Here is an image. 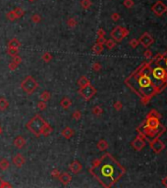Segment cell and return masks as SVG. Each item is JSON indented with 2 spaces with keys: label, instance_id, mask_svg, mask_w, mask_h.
<instances>
[{
  "label": "cell",
  "instance_id": "6da1fadb",
  "mask_svg": "<svg viewBox=\"0 0 167 188\" xmlns=\"http://www.w3.org/2000/svg\"><path fill=\"white\" fill-rule=\"evenodd\" d=\"M90 173L103 187L113 186L125 175L126 170L109 153L92 161Z\"/></svg>",
  "mask_w": 167,
  "mask_h": 188
},
{
  "label": "cell",
  "instance_id": "7a4b0ae2",
  "mask_svg": "<svg viewBox=\"0 0 167 188\" xmlns=\"http://www.w3.org/2000/svg\"><path fill=\"white\" fill-rule=\"evenodd\" d=\"M151 64L153 61L149 59V62H145L130 77L125 80V83L133 91L141 97L144 105L149 103L152 96L158 92L152 82L151 77Z\"/></svg>",
  "mask_w": 167,
  "mask_h": 188
},
{
  "label": "cell",
  "instance_id": "3957f363",
  "mask_svg": "<svg viewBox=\"0 0 167 188\" xmlns=\"http://www.w3.org/2000/svg\"><path fill=\"white\" fill-rule=\"evenodd\" d=\"M137 130H141V132L146 135V141H151V140L154 139V138H159V137L162 135V134L165 132L166 128L163 125H160L159 127L157 128H151L146 127V120L141 123V125L137 128Z\"/></svg>",
  "mask_w": 167,
  "mask_h": 188
},
{
  "label": "cell",
  "instance_id": "277c9868",
  "mask_svg": "<svg viewBox=\"0 0 167 188\" xmlns=\"http://www.w3.org/2000/svg\"><path fill=\"white\" fill-rule=\"evenodd\" d=\"M45 120L39 116V115H36L35 117L32 118L29 122L27 123L26 127L31 132H32L36 137H39L41 135V130L45 125Z\"/></svg>",
  "mask_w": 167,
  "mask_h": 188
},
{
  "label": "cell",
  "instance_id": "5b68a950",
  "mask_svg": "<svg viewBox=\"0 0 167 188\" xmlns=\"http://www.w3.org/2000/svg\"><path fill=\"white\" fill-rule=\"evenodd\" d=\"M38 87V82L36 80V78L32 75H28L22 80L21 88L27 95H31L35 92Z\"/></svg>",
  "mask_w": 167,
  "mask_h": 188
},
{
  "label": "cell",
  "instance_id": "8992f818",
  "mask_svg": "<svg viewBox=\"0 0 167 188\" xmlns=\"http://www.w3.org/2000/svg\"><path fill=\"white\" fill-rule=\"evenodd\" d=\"M129 35V30H127L126 27H123L121 26H117L115 27L114 29L112 30L111 33H110V36L113 40H115L116 42H120L122 41L126 36Z\"/></svg>",
  "mask_w": 167,
  "mask_h": 188
},
{
  "label": "cell",
  "instance_id": "52a82bcc",
  "mask_svg": "<svg viewBox=\"0 0 167 188\" xmlns=\"http://www.w3.org/2000/svg\"><path fill=\"white\" fill-rule=\"evenodd\" d=\"M78 92L85 100L87 101V100H90L93 96H95V93H97V89H95V86L90 83V84L84 86V87L79 88Z\"/></svg>",
  "mask_w": 167,
  "mask_h": 188
},
{
  "label": "cell",
  "instance_id": "ba28073f",
  "mask_svg": "<svg viewBox=\"0 0 167 188\" xmlns=\"http://www.w3.org/2000/svg\"><path fill=\"white\" fill-rule=\"evenodd\" d=\"M149 142V146H151V150L156 154H159L160 152H162L164 150V148H165V144H164L159 138H154Z\"/></svg>",
  "mask_w": 167,
  "mask_h": 188
},
{
  "label": "cell",
  "instance_id": "9c48e42d",
  "mask_svg": "<svg viewBox=\"0 0 167 188\" xmlns=\"http://www.w3.org/2000/svg\"><path fill=\"white\" fill-rule=\"evenodd\" d=\"M151 10L157 17H161L164 13H166L167 6L162 1H157L156 3L151 7Z\"/></svg>",
  "mask_w": 167,
  "mask_h": 188
},
{
  "label": "cell",
  "instance_id": "30bf717a",
  "mask_svg": "<svg viewBox=\"0 0 167 188\" xmlns=\"http://www.w3.org/2000/svg\"><path fill=\"white\" fill-rule=\"evenodd\" d=\"M139 41H140V44H141L145 48H149V47L154 42V39L152 38V36L149 35V32H145L141 35Z\"/></svg>",
  "mask_w": 167,
  "mask_h": 188
},
{
  "label": "cell",
  "instance_id": "8fae6325",
  "mask_svg": "<svg viewBox=\"0 0 167 188\" xmlns=\"http://www.w3.org/2000/svg\"><path fill=\"white\" fill-rule=\"evenodd\" d=\"M131 145H132V147L134 148L136 151H141L146 146V140L141 139L139 136H137L134 140H133V142L131 143Z\"/></svg>",
  "mask_w": 167,
  "mask_h": 188
},
{
  "label": "cell",
  "instance_id": "7c38bea8",
  "mask_svg": "<svg viewBox=\"0 0 167 188\" xmlns=\"http://www.w3.org/2000/svg\"><path fill=\"white\" fill-rule=\"evenodd\" d=\"M25 163H26V159L20 153L17 154V155H15L12 158V164L17 168H22L23 165H25Z\"/></svg>",
  "mask_w": 167,
  "mask_h": 188
},
{
  "label": "cell",
  "instance_id": "4fadbf2b",
  "mask_svg": "<svg viewBox=\"0 0 167 188\" xmlns=\"http://www.w3.org/2000/svg\"><path fill=\"white\" fill-rule=\"evenodd\" d=\"M146 127H151V128H157L161 125L159 119H157V118H153V117L146 118Z\"/></svg>",
  "mask_w": 167,
  "mask_h": 188
},
{
  "label": "cell",
  "instance_id": "5bb4252c",
  "mask_svg": "<svg viewBox=\"0 0 167 188\" xmlns=\"http://www.w3.org/2000/svg\"><path fill=\"white\" fill-rule=\"evenodd\" d=\"M82 170H83V165H82L81 163L78 162L77 160H75L73 163H71L69 165V170L72 173H76V175H77Z\"/></svg>",
  "mask_w": 167,
  "mask_h": 188
},
{
  "label": "cell",
  "instance_id": "9a60e30c",
  "mask_svg": "<svg viewBox=\"0 0 167 188\" xmlns=\"http://www.w3.org/2000/svg\"><path fill=\"white\" fill-rule=\"evenodd\" d=\"M58 179L64 186H66V185H68L72 181V176L68 173H60V175L58 176Z\"/></svg>",
  "mask_w": 167,
  "mask_h": 188
},
{
  "label": "cell",
  "instance_id": "2e32d148",
  "mask_svg": "<svg viewBox=\"0 0 167 188\" xmlns=\"http://www.w3.org/2000/svg\"><path fill=\"white\" fill-rule=\"evenodd\" d=\"M74 134H75L74 130H72V128L69 127H64L63 130H61V135L63 136L65 139H71L74 136Z\"/></svg>",
  "mask_w": 167,
  "mask_h": 188
},
{
  "label": "cell",
  "instance_id": "e0dca14e",
  "mask_svg": "<svg viewBox=\"0 0 167 188\" xmlns=\"http://www.w3.org/2000/svg\"><path fill=\"white\" fill-rule=\"evenodd\" d=\"M13 143H14V146H15L16 148H18V149H22V148H24L25 145H26V139H25L23 136L19 135L14 139Z\"/></svg>",
  "mask_w": 167,
  "mask_h": 188
},
{
  "label": "cell",
  "instance_id": "ac0fdd59",
  "mask_svg": "<svg viewBox=\"0 0 167 188\" xmlns=\"http://www.w3.org/2000/svg\"><path fill=\"white\" fill-rule=\"evenodd\" d=\"M52 131H53V128L51 125H50L48 123H45V125H43V127H42L41 130V135L48 136L52 133Z\"/></svg>",
  "mask_w": 167,
  "mask_h": 188
},
{
  "label": "cell",
  "instance_id": "d6986e66",
  "mask_svg": "<svg viewBox=\"0 0 167 188\" xmlns=\"http://www.w3.org/2000/svg\"><path fill=\"white\" fill-rule=\"evenodd\" d=\"M21 46H22L21 41L16 37H14V38L11 39V40H9V42H8V44H7V47H12V48H18V49Z\"/></svg>",
  "mask_w": 167,
  "mask_h": 188
},
{
  "label": "cell",
  "instance_id": "ffe728a7",
  "mask_svg": "<svg viewBox=\"0 0 167 188\" xmlns=\"http://www.w3.org/2000/svg\"><path fill=\"white\" fill-rule=\"evenodd\" d=\"M71 105H72V100L68 97H63L60 101V106L63 109H69Z\"/></svg>",
  "mask_w": 167,
  "mask_h": 188
},
{
  "label": "cell",
  "instance_id": "44dd1931",
  "mask_svg": "<svg viewBox=\"0 0 167 188\" xmlns=\"http://www.w3.org/2000/svg\"><path fill=\"white\" fill-rule=\"evenodd\" d=\"M90 80L87 78L86 75H82V77L79 78L78 80V85H79V87H84V86H86L87 84H90Z\"/></svg>",
  "mask_w": 167,
  "mask_h": 188
},
{
  "label": "cell",
  "instance_id": "7402d4cb",
  "mask_svg": "<svg viewBox=\"0 0 167 188\" xmlns=\"http://www.w3.org/2000/svg\"><path fill=\"white\" fill-rule=\"evenodd\" d=\"M108 146H109L108 145V142H107L106 140H104V139L99 140V141L97 142V149L99 150V151H105V150H107Z\"/></svg>",
  "mask_w": 167,
  "mask_h": 188
},
{
  "label": "cell",
  "instance_id": "603a6c76",
  "mask_svg": "<svg viewBox=\"0 0 167 188\" xmlns=\"http://www.w3.org/2000/svg\"><path fill=\"white\" fill-rule=\"evenodd\" d=\"M9 107V102L5 97H0V111H5Z\"/></svg>",
  "mask_w": 167,
  "mask_h": 188
},
{
  "label": "cell",
  "instance_id": "cb8c5ba5",
  "mask_svg": "<svg viewBox=\"0 0 167 188\" xmlns=\"http://www.w3.org/2000/svg\"><path fill=\"white\" fill-rule=\"evenodd\" d=\"M67 26L70 27V29H74V27H77V25H78V21L76 20V18H74V17H71V18H69L67 20Z\"/></svg>",
  "mask_w": 167,
  "mask_h": 188
},
{
  "label": "cell",
  "instance_id": "d4e9b609",
  "mask_svg": "<svg viewBox=\"0 0 167 188\" xmlns=\"http://www.w3.org/2000/svg\"><path fill=\"white\" fill-rule=\"evenodd\" d=\"M10 167V162L7 159H1L0 160V170H6Z\"/></svg>",
  "mask_w": 167,
  "mask_h": 188
},
{
  "label": "cell",
  "instance_id": "484cf974",
  "mask_svg": "<svg viewBox=\"0 0 167 188\" xmlns=\"http://www.w3.org/2000/svg\"><path fill=\"white\" fill-rule=\"evenodd\" d=\"M41 101H44V102H47V101L50 100V98H51V93H50L49 91L47 90H44L42 93L41 94V96H39Z\"/></svg>",
  "mask_w": 167,
  "mask_h": 188
},
{
  "label": "cell",
  "instance_id": "4316f807",
  "mask_svg": "<svg viewBox=\"0 0 167 188\" xmlns=\"http://www.w3.org/2000/svg\"><path fill=\"white\" fill-rule=\"evenodd\" d=\"M92 51L93 53H95V54H100V53L103 51V45L95 42V45L92 46Z\"/></svg>",
  "mask_w": 167,
  "mask_h": 188
},
{
  "label": "cell",
  "instance_id": "83f0119b",
  "mask_svg": "<svg viewBox=\"0 0 167 188\" xmlns=\"http://www.w3.org/2000/svg\"><path fill=\"white\" fill-rule=\"evenodd\" d=\"M6 53L10 57H14V56L18 55L19 54V49L18 48H12V47H7L6 49Z\"/></svg>",
  "mask_w": 167,
  "mask_h": 188
},
{
  "label": "cell",
  "instance_id": "f1b7e54d",
  "mask_svg": "<svg viewBox=\"0 0 167 188\" xmlns=\"http://www.w3.org/2000/svg\"><path fill=\"white\" fill-rule=\"evenodd\" d=\"M52 58H53V56L51 53H49V52H44L41 56L42 61L45 62V63H49V62L52 60Z\"/></svg>",
  "mask_w": 167,
  "mask_h": 188
},
{
  "label": "cell",
  "instance_id": "f546056e",
  "mask_svg": "<svg viewBox=\"0 0 167 188\" xmlns=\"http://www.w3.org/2000/svg\"><path fill=\"white\" fill-rule=\"evenodd\" d=\"M13 11H14V13H15L17 19L22 18V17L25 15V11H24V9H23V8H21V7H16Z\"/></svg>",
  "mask_w": 167,
  "mask_h": 188
},
{
  "label": "cell",
  "instance_id": "4dcf8cb0",
  "mask_svg": "<svg viewBox=\"0 0 167 188\" xmlns=\"http://www.w3.org/2000/svg\"><path fill=\"white\" fill-rule=\"evenodd\" d=\"M104 45L106 46L107 49L111 50V49H113L116 46V41L113 40V39H106V41H105V43H104Z\"/></svg>",
  "mask_w": 167,
  "mask_h": 188
},
{
  "label": "cell",
  "instance_id": "1f68e13d",
  "mask_svg": "<svg viewBox=\"0 0 167 188\" xmlns=\"http://www.w3.org/2000/svg\"><path fill=\"white\" fill-rule=\"evenodd\" d=\"M102 113H103V110L100 106H95V107L92 108V114L95 115V116L99 117L102 115Z\"/></svg>",
  "mask_w": 167,
  "mask_h": 188
},
{
  "label": "cell",
  "instance_id": "d6a6232c",
  "mask_svg": "<svg viewBox=\"0 0 167 188\" xmlns=\"http://www.w3.org/2000/svg\"><path fill=\"white\" fill-rule=\"evenodd\" d=\"M92 5V0H82L81 1V6L83 7V9H85V10L90 9Z\"/></svg>",
  "mask_w": 167,
  "mask_h": 188
},
{
  "label": "cell",
  "instance_id": "836d02e7",
  "mask_svg": "<svg viewBox=\"0 0 167 188\" xmlns=\"http://www.w3.org/2000/svg\"><path fill=\"white\" fill-rule=\"evenodd\" d=\"M151 117H153V118H157V119H160L161 118V115L158 113L156 110H151L149 113L148 114L146 118H151Z\"/></svg>",
  "mask_w": 167,
  "mask_h": 188
},
{
  "label": "cell",
  "instance_id": "e575fe53",
  "mask_svg": "<svg viewBox=\"0 0 167 188\" xmlns=\"http://www.w3.org/2000/svg\"><path fill=\"white\" fill-rule=\"evenodd\" d=\"M6 18L9 20V21L13 22V21H15V20L17 19V17L15 15V13H14V11L11 10V11H9V12L6 13Z\"/></svg>",
  "mask_w": 167,
  "mask_h": 188
},
{
  "label": "cell",
  "instance_id": "d590c367",
  "mask_svg": "<svg viewBox=\"0 0 167 188\" xmlns=\"http://www.w3.org/2000/svg\"><path fill=\"white\" fill-rule=\"evenodd\" d=\"M36 107H38V109L39 111H44L45 109L47 108V104L46 102H44V101H39V102L38 103V105H36Z\"/></svg>",
  "mask_w": 167,
  "mask_h": 188
},
{
  "label": "cell",
  "instance_id": "8d00e7d4",
  "mask_svg": "<svg viewBox=\"0 0 167 188\" xmlns=\"http://www.w3.org/2000/svg\"><path fill=\"white\" fill-rule=\"evenodd\" d=\"M129 44L132 48H137V47L140 45V41H139V39L137 38H133L129 41Z\"/></svg>",
  "mask_w": 167,
  "mask_h": 188
},
{
  "label": "cell",
  "instance_id": "74e56055",
  "mask_svg": "<svg viewBox=\"0 0 167 188\" xmlns=\"http://www.w3.org/2000/svg\"><path fill=\"white\" fill-rule=\"evenodd\" d=\"M31 20H32L33 23L38 24V23H41V15H38V14H33L32 16V18H31Z\"/></svg>",
  "mask_w": 167,
  "mask_h": 188
},
{
  "label": "cell",
  "instance_id": "f35d334b",
  "mask_svg": "<svg viewBox=\"0 0 167 188\" xmlns=\"http://www.w3.org/2000/svg\"><path fill=\"white\" fill-rule=\"evenodd\" d=\"M72 117L75 120H80L81 118H82V113L79 110H75L74 112H73Z\"/></svg>",
  "mask_w": 167,
  "mask_h": 188
},
{
  "label": "cell",
  "instance_id": "ab89813d",
  "mask_svg": "<svg viewBox=\"0 0 167 188\" xmlns=\"http://www.w3.org/2000/svg\"><path fill=\"white\" fill-rule=\"evenodd\" d=\"M123 4H124V6H125L126 8H128V9H131L132 7H134L135 2L133 1V0H124Z\"/></svg>",
  "mask_w": 167,
  "mask_h": 188
},
{
  "label": "cell",
  "instance_id": "60d3db41",
  "mask_svg": "<svg viewBox=\"0 0 167 188\" xmlns=\"http://www.w3.org/2000/svg\"><path fill=\"white\" fill-rule=\"evenodd\" d=\"M113 107L116 111H121L123 109V104L120 101H116V102L113 104Z\"/></svg>",
  "mask_w": 167,
  "mask_h": 188
},
{
  "label": "cell",
  "instance_id": "b9f144b4",
  "mask_svg": "<svg viewBox=\"0 0 167 188\" xmlns=\"http://www.w3.org/2000/svg\"><path fill=\"white\" fill-rule=\"evenodd\" d=\"M14 63L15 64H17V65H20V64H22V62H23V58L20 56L19 54L18 55H16V56H14L13 57V60H12Z\"/></svg>",
  "mask_w": 167,
  "mask_h": 188
},
{
  "label": "cell",
  "instance_id": "7bdbcfd3",
  "mask_svg": "<svg viewBox=\"0 0 167 188\" xmlns=\"http://www.w3.org/2000/svg\"><path fill=\"white\" fill-rule=\"evenodd\" d=\"M92 71H95V72H99L100 70H101L100 63H98V62H95V63H93L92 66Z\"/></svg>",
  "mask_w": 167,
  "mask_h": 188
},
{
  "label": "cell",
  "instance_id": "ee69618b",
  "mask_svg": "<svg viewBox=\"0 0 167 188\" xmlns=\"http://www.w3.org/2000/svg\"><path fill=\"white\" fill-rule=\"evenodd\" d=\"M50 175H51V176L53 178H58L59 175H60V170H59L58 169H53L51 170V173H50Z\"/></svg>",
  "mask_w": 167,
  "mask_h": 188
},
{
  "label": "cell",
  "instance_id": "f6af8a7d",
  "mask_svg": "<svg viewBox=\"0 0 167 188\" xmlns=\"http://www.w3.org/2000/svg\"><path fill=\"white\" fill-rule=\"evenodd\" d=\"M144 56H145V58L146 59V60H149V59H151L152 58V52L149 49H146L145 53H144Z\"/></svg>",
  "mask_w": 167,
  "mask_h": 188
},
{
  "label": "cell",
  "instance_id": "bcb514c9",
  "mask_svg": "<svg viewBox=\"0 0 167 188\" xmlns=\"http://www.w3.org/2000/svg\"><path fill=\"white\" fill-rule=\"evenodd\" d=\"M17 68H18V65L14 63L13 61H12V62H10V63L8 64V69H9L10 71L14 72V71H15V70H17Z\"/></svg>",
  "mask_w": 167,
  "mask_h": 188
},
{
  "label": "cell",
  "instance_id": "7dc6e473",
  "mask_svg": "<svg viewBox=\"0 0 167 188\" xmlns=\"http://www.w3.org/2000/svg\"><path fill=\"white\" fill-rule=\"evenodd\" d=\"M121 18V16H120V14L119 13H113L112 15H111V20L112 21H114V22H118L119 20H120Z\"/></svg>",
  "mask_w": 167,
  "mask_h": 188
},
{
  "label": "cell",
  "instance_id": "c3c4849f",
  "mask_svg": "<svg viewBox=\"0 0 167 188\" xmlns=\"http://www.w3.org/2000/svg\"><path fill=\"white\" fill-rule=\"evenodd\" d=\"M105 41H106V38L104 37V36H98L97 39V43L102 44V45H104V43H105Z\"/></svg>",
  "mask_w": 167,
  "mask_h": 188
},
{
  "label": "cell",
  "instance_id": "681fc988",
  "mask_svg": "<svg viewBox=\"0 0 167 188\" xmlns=\"http://www.w3.org/2000/svg\"><path fill=\"white\" fill-rule=\"evenodd\" d=\"M97 33V36H105L106 32H105V30H104L103 29H98Z\"/></svg>",
  "mask_w": 167,
  "mask_h": 188
},
{
  "label": "cell",
  "instance_id": "f907efd6",
  "mask_svg": "<svg viewBox=\"0 0 167 188\" xmlns=\"http://www.w3.org/2000/svg\"><path fill=\"white\" fill-rule=\"evenodd\" d=\"M6 187H12V185H11L10 183H8V182H6V181H4L1 188H6Z\"/></svg>",
  "mask_w": 167,
  "mask_h": 188
},
{
  "label": "cell",
  "instance_id": "816d5d0a",
  "mask_svg": "<svg viewBox=\"0 0 167 188\" xmlns=\"http://www.w3.org/2000/svg\"><path fill=\"white\" fill-rule=\"evenodd\" d=\"M162 184H163L165 187H167V175L165 176V177L162 178Z\"/></svg>",
  "mask_w": 167,
  "mask_h": 188
},
{
  "label": "cell",
  "instance_id": "f5cc1de1",
  "mask_svg": "<svg viewBox=\"0 0 167 188\" xmlns=\"http://www.w3.org/2000/svg\"><path fill=\"white\" fill-rule=\"evenodd\" d=\"M3 182H4V180L2 179V177H0V188L2 187V184H3Z\"/></svg>",
  "mask_w": 167,
  "mask_h": 188
},
{
  "label": "cell",
  "instance_id": "db71d44e",
  "mask_svg": "<svg viewBox=\"0 0 167 188\" xmlns=\"http://www.w3.org/2000/svg\"><path fill=\"white\" fill-rule=\"evenodd\" d=\"M1 133H2V128H1V127H0V135H1Z\"/></svg>",
  "mask_w": 167,
  "mask_h": 188
},
{
  "label": "cell",
  "instance_id": "11a10c76",
  "mask_svg": "<svg viewBox=\"0 0 167 188\" xmlns=\"http://www.w3.org/2000/svg\"><path fill=\"white\" fill-rule=\"evenodd\" d=\"M30 2H33V1H36V0H29Z\"/></svg>",
  "mask_w": 167,
  "mask_h": 188
},
{
  "label": "cell",
  "instance_id": "9f6ffc18",
  "mask_svg": "<svg viewBox=\"0 0 167 188\" xmlns=\"http://www.w3.org/2000/svg\"><path fill=\"white\" fill-rule=\"evenodd\" d=\"M166 14H167V11H166Z\"/></svg>",
  "mask_w": 167,
  "mask_h": 188
}]
</instances>
